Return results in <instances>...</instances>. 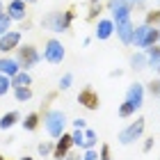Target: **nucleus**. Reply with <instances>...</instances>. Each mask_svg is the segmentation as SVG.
I'll return each instance as SVG.
<instances>
[{"label":"nucleus","instance_id":"obj_1","mask_svg":"<svg viewBox=\"0 0 160 160\" xmlns=\"http://www.w3.org/2000/svg\"><path fill=\"white\" fill-rule=\"evenodd\" d=\"M130 9H133V5H130L128 0H110L114 32H117V37L121 39V43H126V46L133 43V32H135L133 18H130Z\"/></svg>","mask_w":160,"mask_h":160},{"label":"nucleus","instance_id":"obj_2","mask_svg":"<svg viewBox=\"0 0 160 160\" xmlns=\"http://www.w3.org/2000/svg\"><path fill=\"white\" fill-rule=\"evenodd\" d=\"M43 128H46V133L50 137H62L64 130H67V114L62 110H48L43 114Z\"/></svg>","mask_w":160,"mask_h":160},{"label":"nucleus","instance_id":"obj_3","mask_svg":"<svg viewBox=\"0 0 160 160\" xmlns=\"http://www.w3.org/2000/svg\"><path fill=\"white\" fill-rule=\"evenodd\" d=\"M18 53H16V60H18V64H21V69L23 71H30L32 67H37V64L41 62V55H39V50L34 48V46H18L16 48Z\"/></svg>","mask_w":160,"mask_h":160},{"label":"nucleus","instance_id":"obj_4","mask_svg":"<svg viewBox=\"0 0 160 160\" xmlns=\"http://www.w3.org/2000/svg\"><path fill=\"white\" fill-rule=\"evenodd\" d=\"M71 21H73V12H53L50 16L43 18V25L50 28L53 32H64L69 30Z\"/></svg>","mask_w":160,"mask_h":160},{"label":"nucleus","instance_id":"obj_5","mask_svg":"<svg viewBox=\"0 0 160 160\" xmlns=\"http://www.w3.org/2000/svg\"><path fill=\"white\" fill-rule=\"evenodd\" d=\"M144 119L140 117V119H135L133 123H128L126 128L119 133V144H123V147H128V144H133V142H137L142 137V133H144Z\"/></svg>","mask_w":160,"mask_h":160},{"label":"nucleus","instance_id":"obj_6","mask_svg":"<svg viewBox=\"0 0 160 160\" xmlns=\"http://www.w3.org/2000/svg\"><path fill=\"white\" fill-rule=\"evenodd\" d=\"M64 46H62V41H57V39H48L46 41V48H43V60L50 62V64H62L64 60Z\"/></svg>","mask_w":160,"mask_h":160},{"label":"nucleus","instance_id":"obj_7","mask_svg":"<svg viewBox=\"0 0 160 160\" xmlns=\"http://www.w3.org/2000/svg\"><path fill=\"white\" fill-rule=\"evenodd\" d=\"M78 103L82 108H87V110H98L101 101H98V94L94 92V87H82L78 94Z\"/></svg>","mask_w":160,"mask_h":160},{"label":"nucleus","instance_id":"obj_8","mask_svg":"<svg viewBox=\"0 0 160 160\" xmlns=\"http://www.w3.org/2000/svg\"><path fill=\"white\" fill-rule=\"evenodd\" d=\"M21 34L18 30H9V32H5L2 37H0V53H9V50L14 48H18L21 46Z\"/></svg>","mask_w":160,"mask_h":160},{"label":"nucleus","instance_id":"obj_9","mask_svg":"<svg viewBox=\"0 0 160 160\" xmlns=\"http://www.w3.org/2000/svg\"><path fill=\"white\" fill-rule=\"evenodd\" d=\"M126 101L135 105V110H140V108L144 105V85L142 82H133L130 85L128 92H126Z\"/></svg>","mask_w":160,"mask_h":160},{"label":"nucleus","instance_id":"obj_10","mask_svg":"<svg viewBox=\"0 0 160 160\" xmlns=\"http://www.w3.org/2000/svg\"><path fill=\"white\" fill-rule=\"evenodd\" d=\"M71 147H73V140H71V135L64 133L62 137H57V142H55V147H53V158L55 160H64Z\"/></svg>","mask_w":160,"mask_h":160},{"label":"nucleus","instance_id":"obj_11","mask_svg":"<svg viewBox=\"0 0 160 160\" xmlns=\"http://www.w3.org/2000/svg\"><path fill=\"white\" fill-rule=\"evenodd\" d=\"M112 32H114V21L112 18H98L96 30H94V37H96L98 41H105V39L112 37Z\"/></svg>","mask_w":160,"mask_h":160},{"label":"nucleus","instance_id":"obj_12","mask_svg":"<svg viewBox=\"0 0 160 160\" xmlns=\"http://www.w3.org/2000/svg\"><path fill=\"white\" fill-rule=\"evenodd\" d=\"M25 0H12L7 5V16L12 21H25Z\"/></svg>","mask_w":160,"mask_h":160},{"label":"nucleus","instance_id":"obj_13","mask_svg":"<svg viewBox=\"0 0 160 160\" xmlns=\"http://www.w3.org/2000/svg\"><path fill=\"white\" fill-rule=\"evenodd\" d=\"M18 71H21V64H18L16 57H0V73L2 76L14 78Z\"/></svg>","mask_w":160,"mask_h":160},{"label":"nucleus","instance_id":"obj_14","mask_svg":"<svg viewBox=\"0 0 160 160\" xmlns=\"http://www.w3.org/2000/svg\"><path fill=\"white\" fill-rule=\"evenodd\" d=\"M149 30H151L149 23H142V25L135 28V32H133V46L135 48H144V46H147V34H149Z\"/></svg>","mask_w":160,"mask_h":160},{"label":"nucleus","instance_id":"obj_15","mask_svg":"<svg viewBox=\"0 0 160 160\" xmlns=\"http://www.w3.org/2000/svg\"><path fill=\"white\" fill-rule=\"evenodd\" d=\"M18 121H21V112H16V110L7 112V114L0 117V130H9L12 126H16Z\"/></svg>","mask_w":160,"mask_h":160},{"label":"nucleus","instance_id":"obj_16","mask_svg":"<svg viewBox=\"0 0 160 160\" xmlns=\"http://www.w3.org/2000/svg\"><path fill=\"white\" fill-rule=\"evenodd\" d=\"M144 55H147V60H149V67L151 69H158V64H160V46H158V43L144 48Z\"/></svg>","mask_w":160,"mask_h":160},{"label":"nucleus","instance_id":"obj_17","mask_svg":"<svg viewBox=\"0 0 160 160\" xmlns=\"http://www.w3.org/2000/svg\"><path fill=\"white\" fill-rule=\"evenodd\" d=\"M30 85H32V78H30V73L23 71V69H21L18 73L12 78V87H30Z\"/></svg>","mask_w":160,"mask_h":160},{"label":"nucleus","instance_id":"obj_18","mask_svg":"<svg viewBox=\"0 0 160 160\" xmlns=\"http://www.w3.org/2000/svg\"><path fill=\"white\" fill-rule=\"evenodd\" d=\"M130 67H133L135 71H142V69H147V67H149V60H147V55H144V53H135L133 57H130Z\"/></svg>","mask_w":160,"mask_h":160},{"label":"nucleus","instance_id":"obj_19","mask_svg":"<svg viewBox=\"0 0 160 160\" xmlns=\"http://www.w3.org/2000/svg\"><path fill=\"white\" fill-rule=\"evenodd\" d=\"M14 96H16L18 103H28L32 98V89L30 87H14Z\"/></svg>","mask_w":160,"mask_h":160},{"label":"nucleus","instance_id":"obj_20","mask_svg":"<svg viewBox=\"0 0 160 160\" xmlns=\"http://www.w3.org/2000/svg\"><path fill=\"white\" fill-rule=\"evenodd\" d=\"M37 126H39V114H37V112H30V114L23 119V128L32 133V130H37Z\"/></svg>","mask_w":160,"mask_h":160},{"label":"nucleus","instance_id":"obj_21","mask_svg":"<svg viewBox=\"0 0 160 160\" xmlns=\"http://www.w3.org/2000/svg\"><path fill=\"white\" fill-rule=\"evenodd\" d=\"M133 114H135V105L128 103V101H123V103L119 105V117L121 119H128V117H133Z\"/></svg>","mask_w":160,"mask_h":160},{"label":"nucleus","instance_id":"obj_22","mask_svg":"<svg viewBox=\"0 0 160 160\" xmlns=\"http://www.w3.org/2000/svg\"><path fill=\"white\" fill-rule=\"evenodd\" d=\"M96 133H94V130L92 128H85V147L82 149H94V147H96Z\"/></svg>","mask_w":160,"mask_h":160},{"label":"nucleus","instance_id":"obj_23","mask_svg":"<svg viewBox=\"0 0 160 160\" xmlns=\"http://www.w3.org/2000/svg\"><path fill=\"white\" fill-rule=\"evenodd\" d=\"M71 140H73V147H85V130L80 128H73V133H71Z\"/></svg>","mask_w":160,"mask_h":160},{"label":"nucleus","instance_id":"obj_24","mask_svg":"<svg viewBox=\"0 0 160 160\" xmlns=\"http://www.w3.org/2000/svg\"><path fill=\"white\" fill-rule=\"evenodd\" d=\"M9 89H12V78L0 73V96H5V94L9 92Z\"/></svg>","mask_w":160,"mask_h":160},{"label":"nucleus","instance_id":"obj_25","mask_svg":"<svg viewBox=\"0 0 160 160\" xmlns=\"http://www.w3.org/2000/svg\"><path fill=\"white\" fill-rule=\"evenodd\" d=\"M53 147H55L53 142H41L39 147H37V151H39V156L46 158V156H53Z\"/></svg>","mask_w":160,"mask_h":160},{"label":"nucleus","instance_id":"obj_26","mask_svg":"<svg viewBox=\"0 0 160 160\" xmlns=\"http://www.w3.org/2000/svg\"><path fill=\"white\" fill-rule=\"evenodd\" d=\"M9 25H12V18L7 16V14H0V37H2L5 32H9Z\"/></svg>","mask_w":160,"mask_h":160},{"label":"nucleus","instance_id":"obj_27","mask_svg":"<svg viewBox=\"0 0 160 160\" xmlns=\"http://www.w3.org/2000/svg\"><path fill=\"white\" fill-rule=\"evenodd\" d=\"M144 23H149V25H158V23H160V9L149 12V14H147V18H144Z\"/></svg>","mask_w":160,"mask_h":160},{"label":"nucleus","instance_id":"obj_28","mask_svg":"<svg viewBox=\"0 0 160 160\" xmlns=\"http://www.w3.org/2000/svg\"><path fill=\"white\" fill-rule=\"evenodd\" d=\"M71 85H73V73H64L60 78V89H69Z\"/></svg>","mask_w":160,"mask_h":160},{"label":"nucleus","instance_id":"obj_29","mask_svg":"<svg viewBox=\"0 0 160 160\" xmlns=\"http://www.w3.org/2000/svg\"><path fill=\"white\" fill-rule=\"evenodd\" d=\"M98 160H112V151L108 144H101V149H98Z\"/></svg>","mask_w":160,"mask_h":160},{"label":"nucleus","instance_id":"obj_30","mask_svg":"<svg viewBox=\"0 0 160 160\" xmlns=\"http://www.w3.org/2000/svg\"><path fill=\"white\" fill-rule=\"evenodd\" d=\"M98 14H101V5H98V2H92V9H89V14H87V18L94 21Z\"/></svg>","mask_w":160,"mask_h":160},{"label":"nucleus","instance_id":"obj_31","mask_svg":"<svg viewBox=\"0 0 160 160\" xmlns=\"http://www.w3.org/2000/svg\"><path fill=\"white\" fill-rule=\"evenodd\" d=\"M82 160H98V151L96 149H85Z\"/></svg>","mask_w":160,"mask_h":160},{"label":"nucleus","instance_id":"obj_32","mask_svg":"<svg viewBox=\"0 0 160 160\" xmlns=\"http://www.w3.org/2000/svg\"><path fill=\"white\" fill-rule=\"evenodd\" d=\"M149 92L153 94V96H160V80H156V82L149 85Z\"/></svg>","mask_w":160,"mask_h":160},{"label":"nucleus","instance_id":"obj_33","mask_svg":"<svg viewBox=\"0 0 160 160\" xmlns=\"http://www.w3.org/2000/svg\"><path fill=\"white\" fill-rule=\"evenodd\" d=\"M151 149H153V137H149V140L144 142V147H142V151H144V153H149Z\"/></svg>","mask_w":160,"mask_h":160},{"label":"nucleus","instance_id":"obj_34","mask_svg":"<svg viewBox=\"0 0 160 160\" xmlns=\"http://www.w3.org/2000/svg\"><path fill=\"white\" fill-rule=\"evenodd\" d=\"M73 128L85 130V128H87V121H85V119H73Z\"/></svg>","mask_w":160,"mask_h":160},{"label":"nucleus","instance_id":"obj_35","mask_svg":"<svg viewBox=\"0 0 160 160\" xmlns=\"http://www.w3.org/2000/svg\"><path fill=\"white\" fill-rule=\"evenodd\" d=\"M64 160H82V158H80L78 153H67V158H64Z\"/></svg>","mask_w":160,"mask_h":160},{"label":"nucleus","instance_id":"obj_36","mask_svg":"<svg viewBox=\"0 0 160 160\" xmlns=\"http://www.w3.org/2000/svg\"><path fill=\"white\" fill-rule=\"evenodd\" d=\"M128 2H130V5H144L147 0H128Z\"/></svg>","mask_w":160,"mask_h":160},{"label":"nucleus","instance_id":"obj_37","mask_svg":"<svg viewBox=\"0 0 160 160\" xmlns=\"http://www.w3.org/2000/svg\"><path fill=\"white\" fill-rule=\"evenodd\" d=\"M2 9H5V7H2V2H0V14H5V12H2Z\"/></svg>","mask_w":160,"mask_h":160},{"label":"nucleus","instance_id":"obj_38","mask_svg":"<svg viewBox=\"0 0 160 160\" xmlns=\"http://www.w3.org/2000/svg\"><path fill=\"white\" fill-rule=\"evenodd\" d=\"M158 43H160V28H158Z\"/></svg>","mask_w":160,"mask_h":160},{"label":"nucleus","instance_id":"obj_39","mask_svg":"<svg viewBox=\"0 0 160 160\" xmlns=\"http://www.w3.org/2000/svg\"><path fill=\"white\" fill-rule=\"evenodd\" d=\"M21 160H32V158H28V156H25V158H21Z\"/></svg>","mask_w":160,"mask_h":160},{"label":"nucleus","instance_id":"obj_40","mask_svg":"<svg viewBox=\"0 0 160 160\" xmlns=\"http://www.w3.org/2000/svg\"><path fill=\"white\" fill-rule=\"evenodd\" d=\"M25 2H37V0H25Z\"/></svg>","mask_w":160,"mask_h":160},{"label":"nucleus","instance_id":"obj_41","mask_svg":"<svg viewBox=\"0 0 160 160\" xmlns=\"http://www.w3.org/2000/svg\"><path fill=\"white\" fill-rule=\"evenodd\" d=\"M156 71H158V73H160V64H158V69H156Z\"/></svg>","mask_w":160,"mask_h":160},{"label":"nucleus","instance_id":"obj_42","mask_svg":"<svg viewBox=\"0 0 160 160\" xmlns=\"http://www.w3.org/2000/svg\"><path fill=\"white\" fill-rule=\"evenodd\" d=\"M92 2H101V0H92Z\"/></svg>","mask_w":160,"mask_h":160},{"label":"nucleus","instance_id":"obj_43","mask_svg":"<svg viewBox=\"0 0 160 160\" xmlns=\"http://www.w3.org/2000/svg\"><path fill=\"white\" fill-rule=\"evenodd\" d=\"M0 160H5V158H2V156H0Z\"/></svg>","mask_w":160,"mask_h":160}]
</instances>
